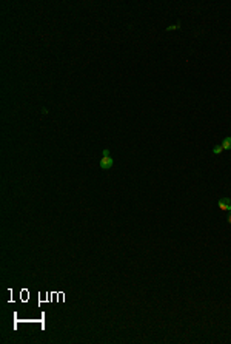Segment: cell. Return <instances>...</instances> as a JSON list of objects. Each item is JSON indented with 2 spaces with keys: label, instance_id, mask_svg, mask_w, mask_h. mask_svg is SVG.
Here are the masks:
<instances>
[{
  "label": "cell",
  "instance_id": "obj_3",
  "mask_svg": "<svg viewBox=\"0 0 231 344\" xmlns=\"http://www.w3.org/2000/svg\"><path fill=\"white\" fill-rule=\"evenodd\" d=\"M222 148H223V150H231V137H229V136L223 137V141H222Z\"/></svg>",
  "mask_w": 231,
  "mask_h": 344
},
{
  "label": "cell",
  "instance_id": "obj_1",
  "mask_svg": "<svg viewBox=\"0 0 231 344\" xmlns=\"http://www.w3.org/2000/svg\"><path fill=\"white\" fill-rule=\"evenodd\" d=\"M219 209L223 212H231V201L228 198H222L219 201Z\"/></svg>",
  "mask_w": 231,
  "mask_h": 344
},
{
  "label": "cell",
  "instance_id": "obj_5",
  "mask_svg": "<svg viewBox=\"0 0 231 344\" xmlns=\"http://www.w3.org/2000/svg\"><path fill=\"white\" fill-rule=\"evenodd\" d=\"M179 28H180V23H176V25H173V26H168L167 31H174V29H179Z\"/></svg>",
  "mask_w": 231,
  "mask_h": 344
},
{
  "label": "cell",
  "instance_id": "obj_2",
  "mask_svg": "<svg viewBox=\"0 0 231 344\" xmlns=\"http://www.w3.org/2000/svg\"><path fill=\"white\" fill-rule=\"evenodd\" d=\"M112 164H114V161H112L109 156L100 159V168H102V170H109V168L112 167Z\"/></svg>",
  "mask_w": 231,
  "mask_h": 344
},
{
  "label": "cell",
  "instance_id": "obj_6",
  "mask_svg": "<svg viewBox=\"0 0 231 344\" xmlns=\"http://www.w3.org/2000/svg\"><path fill=\"white\" fill-rule=\"evenodd\" d=\"M106 156H109V150H108V148L103 150V158H106Z\"/></svg>",
  "mask_w": 231,
  "mask_h": 344
},
{
  "label": "cell",
  "instance_id": "obj_4",
  "mask_svg": "<svg viewBox=\"0 0 231 344\" xmlns=\"http://www.w3.org/2000/svg\"><path fill=\"white\" fill-rule=\"evenodd\" d=\"M222 151H223V148H222V145H216V147H214V148H213V153H214V154H220V153H222Z\"/></svg>",
  "mask_w": 231,
  "mask_h": 344
},
{
  "label": "cell",
  "instance_id": "obj_7",
  "mask_svg": "<svg viewBox=\"0 0 231 344\" xmlns=\"http://www.w3.org/2000/svg\"><path fill=\"white\" fill-rule=\"evenodd\" d=\"M228 222L231 224V212H229V215H228Z\"/></svg>",
  "mask_w": 231,
  "mask_h": 344
}]
</instances>
